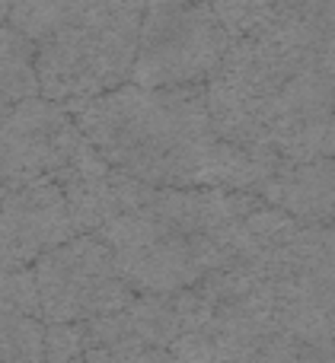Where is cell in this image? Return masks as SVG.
I'll use <instances>...</instances> for the list:
<instances>
[{"instance_id":"cell-1","label":"cell","mask_w":335,"mask_h":363,"mask_svg":"<svg viewBox=\"0 0 335 363\" xmlns=\"http://www.w3.org/2000/svg\"><path fill=\"white\" fill-rule=\"evenodd\" d=\"M74 121L109 166L153 188H230L259 194L281 160L240 150L214 134L204 86L147 89L138 83L96 96Z\"/></svg>"},{"instance_id":"cell-2","label":"cell","mask_w":335,"mask_h":363,"mask_svg":"<svg viewBox=\"0 0 335 363\" xmlns=\"http://www.w3.org/2000/svg\"><path fill=\"white\" fill-rule=\"evenodd\" d=\"M144 4L74 0L67 23L38 45L35 70L42 99L70 115L96 96L131 83Z\"/></svg>"},{"instance_id":"cell-3","label":"cell","mask_w":335,"mask_h":363,"mask_svg":"<svg viewBox=\"0 0 335 363\" xmlns=\"http://www.w3.org/2000/svg\"><path fill=\"white\" fill-rule=\"evenodd\" d=\"M96 236L109 245L119 274L138 296L182 294L224 268L208 236H185L147 207L115 217Z\"/></svg>"},{"instance_id":"cell-4","label":"cell","mask_w":335,"mask_h":363,"mask_svg":"<svg viewBox=\"0 0 335 363\" xmlns=\"http://www.w3.org/2000/svg\"><path fill=\"white\" fill-rule=\"evenodd\" d=\"M230 35L211 4H144L131 83L147 89L204 86L221 70Z\"/></svg>"},{"instance_id":"cell-5","label":"cell","mask_w":335,"mask_h":363,"mask_svg":"<svg viewBox=\"0 0 335 363\" xmlns=\"http://www.w3.org/2000/svg\"><path fill=\"white\" fill-rule=\"evenodd\" d=\"M42 322H93L131 306L134 294L115 268L109 245L96 233L45 252L35 264Z\"/></svg>"},{"instance_id":"cell-6","label":"cell","mask_w":335,"mask_h":363,"mask_svg":"<svg viewBox=\"0 0 335 363\" xmlns=\"http://www.w3.org/2000/svg\"><path fill=\"white\" fill-rule=\"evenodd\" d=\"M74 128V115L42 96L0 106V182L16 188L51 179L57 153Z\"/></svg>"},{"instance_id":"cell-7","label":"cell","mask_w":335,"mask_h":363,"mask_svg":"<svg viewBox=\"0 0 335 363\" xmlns=\"http://www.w3.org/2000/svg\"><path fill=\"white\" fill-rule=\"evenodd\" d=\"M0 211H4V217L16 230L19 242L29 249V255L35 262L45 252L80 236L74 220H70L67 201H64L61 188L51 179H35L29 185L6 188V198L0 204Z\"/></svg>"},{"instance_id":"cell-8","label":"cell","mask_w":335,"mask_h":363,"mask_svg":"<svg viewBox=\"0 0 335 363\" xmlns=\"http://www.w3.org/2000/svg\"><path fill=\"white\" fill-rule=\"evenodd\" d=\"M265 204L291 213L310 226L335 223V160L281 163L278 172L259 191Z\"/></svg>"},{"instance_id":"cell-9","label":"cell","mask_w":335,"mask_h":363,"mask_svg":"<svg viewBox=\"0 0 335 363\" xmlns=\"http://www.w3.org/2000/svg\"><path fill=\"white\" fill-rule=\"evenodd\" d=\"M35 55L38 45L32 38H26L10 23H0V106H16L42 96Z\"/></svg>"},{"instance_id":"cell-10","label":"cell","mask_w":335,"mask_h":363,"mask_svg":"<svg viewBox=\"0 0 335 363\" xmlns=\"http://www.w3.org/2000/svg\"><path fill=\"white\" fill-rule=\"evenodd\" d=\"M0 363H45V322L0 315Z\"/></svg>"},{"instance_id":"cell-11","label":"cell","mask_w":335,"mask_h":363,"mask_svg":"<svg viewBox=\"0 0 335 363\" xmlns=\"http://www.w3.org/2000/svg\"><path fill=\"white\" fill-rule=\"evenodd\" d=\"M74 13V4L64 0H26V4H10V19L6 23L19 29L26 38L42 45L48 35H55L67 16Z\"/></svg>"},{"instance_id":"cell-12","label":"cell","mask_w":335,"mask_h":363,"mask_svg":"<svg viewBox=\"0 0 335 363\" xmlns=\"http://www.w3.org/2000/svg\"><path fill=\"white\" fill-rule=\"evenodd\" d=\"M0 315L42 319V300H38V284L32 268L0 274Z\"/></svg>"},{"instance_id":"cell-13","label":"cell","mask_w":335,"mask_h":363,"mask_svg":"<svg viewBox=\"0 0 335 363\" xmlns=\"http://www.w3.org/2000/svg\"><path fill=\"white\" fill-rule=\"evenodd\" d=\"M89 354L87 322L45 325V363H77Z\"/></svg>"},{"instance_id":"cell-14","label":"cell","mask_w":335,"mask_h":363,"mask_svg":"<svg viewBox=\"0 0 335 363\" xmlns=\"http://www.w3.org/2000/svg\"><path fill=\"white\" fill-rule=\"evenodd\" d=\"M221 19V26L227 29L230 42L234 38H243V35H253L262 23L268 19L272 13V4H256V0H227V4H211Z\"/></svg>"},{"instance_id":"cell-15","label":"cell","mask_w":335,"mask_h":363,"mask_svg":"<svg viewBox=\"0 0 335 363\" xmlns=\"http://www.w3.org/2000/svg\"><path fill=\"white\" fill-rule=\"evenodd\" d=\"M32 264H35V258L29 255V249H26L23 242H19L16 230H13L10 220H6L4 211H0V274L19 271V268H32Z\"/></svg>"},{"instance_id":"cell-16","label":"cell","mask_w":335,"mask_h":363,"mask_svg":"<svg viewBox=\"0 0 335 363\" xmlns=\"http://www.w3.org/2000/svg\"><path fill=\"white\" fill-rule=\"evenodd\" d=\"M106 363H172L170 351H138V354H119V357H109Z\"/></svg>"},{"instance_id":"cell-17","label":"cell","mask_w":335,"mask_h":363,"mask_svg":"<svg viewBox=\"0 0 335 363\" xmlns=\"http://www.w3.org/2000/svg\"><path fill=\"white\" fill-rule=\"evenodd\" d=\"M77 363H106V354H102V351H89L87 357L77 360Z\"/></svg>"},{"instance_id":"cell-18","label":"cell","mask_w":335,"mask_h":363,"mask_svg":"<svg viewBox=\"0 0 335 363\" xmlns=\"http://www.w3.org/2000/svg\"><path fill=\"white\" fill-rule=\"evenodd\" d=\"M10 19V4H0V23H6Z\"/></svg>"},{"instance_id":"cell-19","label":"cell","mask_w":335,"mask_h":363,"mask_svg":"<svg viewBox=\"0 0 335 363\" xmlns=\"http://www.w3.org/2000/svg\"><path fill=\"white\" fill-rule=\"evenodd\" d=\"M4 198H6V185L0 182V204H4Z\"/></svg>"},{"instance_id":"cell-20","label":"cell","mask_w":335,"mask_h":363,"mask_svg":"<svg viewBox=\"0 0 335 363\" xmlns=\"http://www.w3.org/2000/svg\"><path fill=\"white\" fill-rule=\"evenodd\" d=\"M332 233H335V223H332Z\"/></svg>"}]
</instances>
